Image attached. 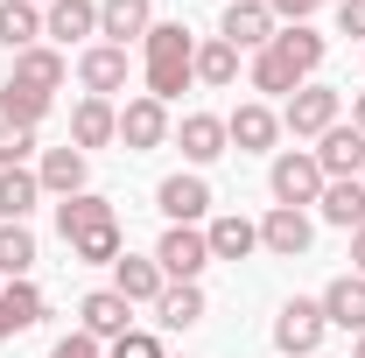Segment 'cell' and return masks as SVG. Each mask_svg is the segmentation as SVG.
Masks as SVG:
<instances>
[{
    "instance_id": "d6986e66",
    "label": "cell",
    "mask_w": 365,
    "mask_h": 358,
    "mask_svg": "<svg viewBox=\"0 0 365 358\" xmlns=\"http://www.w3.org/2000/svg\"><path fill=\"white\" fill-rule=\"evenodd\" d=\"M113 140H120V106H113V98H78V106H71V148L98 155V148H113Z\"/></svg>"
},
{
    "instance_id": "83f0119b",
    "label": "cell",
    "mask_w": 365,
    "mask_h": 358,
    "mask_svg": "<svg viewBox=\"0 0 365 358\" xmlns=\"http://www.w3.org/2000/svg\"><path fill=\"white\" fill-rule=\"evenodd\" d=\"M49 106H56V91L14 85V78L0 85V120H7V127H29V134H36V127H43V120H49Z\"/></svg>"
},
{
    "instance_id": "1f68e13d",
    "label": "cell",
    "mask_w": 365,
    "mask_h": 358,
    "mask_svg": "<svg viewBox=\"0 0 365 358\" xmlns=\"http://www.w3.org/2000/svg\"><path fill=\"white\" fill-rule=\"evenodd\" d=\"M29 274H36V232L0 225V281H29Z\"/></svg>"
},
{
    "instance_id": "d590c367",
    "label": "cell",
    "mask_w": 365,
    "mask_h": 358,
    "mask_svg": "<svg viewBox=\"0 0 365 358\" xmlns=\"http://www.w3.org/2000/svg\"><path fill=\"white\" fill-rule=\"evenodd\" d=\"M29 155H36V134L0 120V169H29Z\"/></svg>"
},
{
    "instance_id": "7bdbcfd3",
    "label": "cell",
    "mask_w": 365,
    "mask_h": 358,
    "mask_svg": "<svg viewBox=\"0 0 365 358\" xmlns=\"http://www.w3.org/2000/svg\"><path fill=\"white\" fill-rule=\"evenodd\" d=\"M29 7H49V0H29Z\"/></svg>"
},
{
    "instance_id": "7a4b0ae2",
    "label": "cell",
    "mask_w": 365,
    "mask_h": 358,
    "mask_svg": "<svg viewBox=\"0 0 365 358\" xmlns=\"http://www.w3.org/2000/svg\"><path fill=\"white\" fill-rule=\"evenodd\" d=\"M337 120H344V91L323 85V78H309L302 91L281 98V134H295V140H323Z\"/></svg>"
},
{
    "instance_id": "ffe728a7",
    "label": "cell",
    "mask_w": 365,
    "mask_h": 358,
    "mask_svg": "<svg viewBox=\"0 0 365 358\" xmlns=\"http://www.w3.org/2000/svg\"><path fill=\"white\" fill-rule=\"evenodd\" d=\"M91 176V155L85 148H43L36 155V183H43V197H78Z\"/></svg>"
},
{
    "instance_id": "5b68a950",
    "label": "cell",
    "mask_w": 365,
    "mask_h": 358,
    "mask_svg": "<svg viewBox=\"0 0 365 358\" xmlns=\"http://www.w3.org/2000/svg\"><path fill=\"white\" fill-rule=\"evenodd\" d=\"M169 134H176V120H169L162 98L134 91V98L120 106V140H127V155H155V148H169Z\"/></svg>"
},
{
    "instance_id": "44dd1931",
    "label": "cell",
    "mask_w": 365,
    "mask_h": 358,
    "mask_svg": "<svg viewBox=\"0 0 365 358\" xmlns=\"http://www.w3.org/2000/svg\"><path fill=\"white\" fill-rule=\"evenodd\" d=\"M274 56H281V63H288V71L309 85V78L323 71V56H330V36H317L309 21H295V29H274Z\"/></svg>"
},
{
    "instance_id": "60d3db41",
    "label": "cell",
    "mask_w": 365,
    "mask_h": 358,
    "mask_svg": "<svg viewBox=\"0 0 365 358\" xmlns=\"http://www.w3.org/2000/svg\"><path fill=\"white\" fill-rule=\"evenodd\" d=\"M351 127H359V134H365V91H359V98H351Z\"/></svg>"
},
{
    "instance_id": "e575fe53",
    "label": "cell",
    "mask_w": 365,
    "mask_h": 358,
    "mask_svg": "<svg viewBox=\"0 0 365 358\" xmlns=\"http://www.w3.org/2000/svg\"><path fill=\"white\" fill-rule=\"evenodd\" d=\"M106 358H169L162 352V330H127V337H113V344H106Z\"/></svg>"
},
{
    "instance_id": "4fadbf2b",
    "label": "cell",
    "mask_w": 365,
    "mask_h": 358,
    "mask_svg": "<svg viewBox=\"0 0 365 358\" xmlns=\"http://www.w3.org/2000/svg\"><path fill=\"white\" fill-rule=\"evenodd\" d=\"M162 288H169V274H162L155 253H120V260H113V295H127L134 310H155Z\"/></svg>"
},
{
    "instance_id": "ba28073f",
    "label": "cell",
    "mask_w": 365,
    "mask_h": 358,
    "mask_svg": "<svg viewBox=\"0 0 365 358\" xmlns=\"http://www.w3.org/2000/svg\"><path fill=\"white\" fill-rule=\"evenodd\" d=\"M155 204H162V218H169V225H211V183H204V169H176V176H162Z\"/></svg>"
},
{
    "instance_id": "74e56055",
    "label": "cell",
    "mask_w": 365,
    "mask_h": 358,
    "mask_svg": "<svg viewBox=\"0 0 365 358\" xmlns=\"http://www.w3.org/2000/svg\"><path fill=\"white\" fill-rule=\"evenodd\" d=\"M274 7V21H281V29H295V21H309V14H317V0H267Z\"/></svg>"
},
{
    "instance_id": "d6a6232c",
    "label": "cell",
    "mask_w": 365,
    "mask_h": 358,
    "mask_svg": "<svg viewBox=\"0 0 365 358\" xmlns=\"http://www.w3.org/2000/svg\"><path fill=\"white\" fill-rule=\"evenodd\" d=\"M246 78H253V91H267V98H288V91H302V78H295V71L274 56V43L260 49L253 63H246Z\"/></svg>"
},
{
    "instance_id": "7402d4cb",
    "label": "cell",
    "mask_w": 365,
    "mask_h": 358,
    "mask_svg": "<svg viewBox=\"0 0 365 358\" xmlns=\"http://www.w3.org/2000/svg\"><path fill=\"white\" fill-rule=\"evenodd\" d=\"M317 302H323V323H330V330H351V337H359L365 330V274H337Z\"/></svg>"
},
{
    "instance_id": "ee69618b",
    "label": "cell",
    "mask_w": 365,
    "mask_h": 358,
    "mask_svg": "<svg viewBox=\"0 0 365 358\" xmlns=\"http://www.w3.org/2000/svg\"><path fill=\"white\" fill-rule=\"evenodd\" d=\"M317 7H323V0H317ZM330 7H337V0H330Z\"/></svg>"
},
{
    "instance_id": "484cf974",
    "label": "cell",
    "mask_w": 365,
    "mask_h": 358,
    "mask_svg": "<svg viewBox=\"0 0 365 358\" xmlns=\"http://www.w3.org/2000/svg\"><path fill=\"white\" fill-rule=\"evenodd\" d=\"M204 239H211V260H246V253H260V225L239 218V211H218V218L204 225Z\"/></svg>"
},
{
    "instance_id": "d4e9b609",
    "label": "cell",
    "mask_w": 365,
    "mask_h": 358,
    "mask_svg": "<svg viewBox=\"0 0 365 358\" xmlns=\"http://www.w3.org/2000/svg\"><path fill=\"white\" fill-rule=\"evenodd\" d=\"M7 78H14V85H36V91H56L63 78H71V56H63L56 43H36V49H21V56H14V71H7Z\"/></svg>"
},
{
    "instance_id": "9a60e30c",
    "label": "cell",
    "mask_w": 365,
    "mask_h": 358,
    "mask_svg": "<svg viewBox=\"0 0 365 358\" xmlns=\"http://www.w3.org/2000/svg\"><path fill=\"white\" fill-rule=\"evenodd\" d=\"M127 49H113V43H91L78 49V85H85V98H113V91H127Z\"/></svg>"
},
{
    "instance_id": "8992f818",
    "label": "cell",
    "mask_w": 365,
    "mask_h": 358,
    "mask_svg": "<svg viewBox=\"0 0 365 358\" xmlns=\"http://www.w3.org/2000/svg\"><path fill=\"white\" fill-rule=\"evenodd\" d=\"M155 260L169 281H204L211 267V239H204V225H169L162 239H155Z\"/></svg>"
},
{
    "instance_id": "4dcf8cb0",
    "label": "cell",
    "mask_w": 365,
    "mask_h": 358,
    "mask_svg": "<svg viewBox=\"0 0 365 358\" xmlns=\"http://www.w3.org/2000/svg\"><path fill=\"white\" fill-rule=\"evenodd\" d=\"M197 85H211V91L239 85V49H232L225 36H204V43H197Z\"/></svg>"
},
{
    "instance_id": "4316f807",
    "label": "cell",
    "mask_w": 365,
    "mask_h": 358,
    "mask_svg": "<svg viewBox=\"0 0 365 358\" xmlns=\"http://www.w3.org/2000/svg\"><path fill=\"white\" fill-rule=\"evenodd\" d=\"M204 316H211L204 281H169L162 302H155V323H162V330H190V323H204Z\"/></svg>"
},
{
    "instance_id": "30bf717a",
    "label": "cell",
    "mask_w": 365,
    "mask_h": 358,
    "mask_svg": "<svg viewBox=\"0 0 365 358\" xmlns=\"http://www.w3.org/2000/svg\"><path fill=\"white\" fill-rule=\"evenodd\" d=\"M43 43H56L71 56V43H98V0H49L43 7Z\"/></svg>"
},
{
    "instance_id": "277c9868",
    "label": "cell",
    "mask_w": 365,
    "mask_h": 358,
    "mask_svg": "<svg viewBox=\"0 0 365 358\" xmlns=\"http://www.w3.org/2000/svg\"><path fill=\"white\" fill-rule=\"evenodd\" d=\"M323 337H330V323H323V302H317V295L281 302V316H274V352H281V358H317Z\"/></svg>"
},
{
    "instance_id": "ac0fdd59",
    "label": "cell",
    "mask_w": 365,
    "mask_h": 358,
    "mask_svg": "<svg viewBox=\"0 0 365 358\" xmlns=\"http://www.w3.org/2000/svg\"><path fill=\"white\" fill-rule=\"evenodd\" d=\"M155 29V0H98V43L127 49V43H148Z\"/></svg>"
},
{
    "instance_id": "8d00e7d4",
    "label": "cell",
    "mask_w": 365,
    "mask_h": 358,
    "mask_svg": "<svg viewBox=\"0 0 365 358\" xmlns=\"http://www.w3.org/2000/svg\"><path fill=\"white\" fill-rule=\"evenodd\" d=\"M49 358H106V344L85 337V330H71V337H56V344H49Z\"/></svg>"
},
{
    "instance_id": "f1b7e54d",
    "label": "cell",
    "mask_w": 365,
    "mask_h": 358,
    "mask_svg": "<svg viewBox=\"0 0 365 358\" xmlns=\"http://www.w3.org/2000/svg\"><path fill=\"white\" fill-rule=\"evenodd\" d=\"M43 204L36 169H0V225H29V211Z\"/></svg>"
},
{
    "instance_id": "6da1fadb",
    "label": "cell",
    "mask_w": 365,
    "mask_h": 358,
    "mask_svg": "<svg viewBox=\"0 0 365 358\" xmlns=\"http://www.w3.org/2000/svg\"><path fill=\"white\" fill-rule=\"evenodd\" d=\"M140 78H148V98H182L197 85V36L182 21H155L148 43H140Z\"/></svg>"
},
{
    "instance_id": "836d02e7",
    "label": "cell",
    "mask_w": 365,
    "mask_h": 358,
    "mask_svg": "<svg viewBox=\"0 0 365 358\" xmlns=\"http://www.w3.org/2000/svg\"><path fill=\"white\" fill-rule=\"evenodd\" d=\"M120 253H127V232H120V225H106V232H91V239H71V260H78V267H113Z\"/></svg>"
},
{
    "instance_id": "f35d334b",
    "label": "cell",
    "mask_w": 365,
    "mask_h": 358,
    "mask_svg": "<svg viewBox=\"0 0 365 358\" xmlns=\"http://www.w3.org/2000/svg\"><path fill=\"white\" fill-rule=\"evenodd\" d=\"M337 29H344V36H359V43H365V0H337Z\"/></svg>"
},
{
    "instance_id": "3957f363",
    "label": "cell",
    "mask_w": 365,
    "mask_h": 358,
    "mask_svg": "<svg viewBox=\"0 0 365 358\" xmlns=\"http://www.w3.org/2000/svg\"><path fill=\"white\" fill-rule=\"evenodd\" d=\"M323 183L330 176L317 169L309 148H281V155L267 162V190H274V204H288V211H309V204L323 197Z\"/></svg>"
},
{
    "instance_id": "5bb4252c",
    "label": "cell",
    "mask_w": 365,
    "mask_h": 358,
    "mask_svg": "<svg viewBox=\"0 0 365 358\" xmlns=\"http://www.w3.org/2000/svg\"><path fill=\"white\" fill-rule=\"evenodd\" d=\"M78 330L98 337V344H113V337H127V330H134V302H127V295H113V288H91L85 302H78Z\"/></svg>"
},
{
    "instance_id": "52a82bcc",
    "label": "cell",
    "mask_w": 365,
    "mask_h": 358,
    "mask_svg": "<svg viewBox=\"0 0 365 358\" xmlns=\"http://www.w3.org/2000/svg\"><path fill=\"white\" fill-rule=\"evenodd\" d=\"M274 29H281V21H274L267 0H225V14H218V36H225L239 56H260V49L274 43Z\"/></svg>"
},
{
    "instance_id": "f546056e",
    "label": "cell",
    "mask_w": 365,
    "mask_h": 358,
    "mask_svg": "<svg viewBox=\"0 0 365 358\" xmlns=\"http://www.w3.org/2000/svg\"><path fill=\"white\" fill-rule=\"evenodd\" d=\"M43 43V7H29V0H0V49H36Z\"/></svg>"
},
{
    "instance_id": "ab89813d",
    "label": "cell",
    "mask_w": 365,
    "mask_h": 358,
    "mask_svg": "<svg viewBox=\"0 0 365 358\" xmlns=\"http://www.w3.org/2000/svg\"><path fill=\"white\" fill-rule=\"evenodd\" d=\"M351 274H365V225L351 232Z\"/></svg>"
},
{
    "instance_id": "9c48e42d",
    "label": "cell",
    "mask_w": 365,
    "mask_h": 358,
    "mask_svg": "<svg viewBox=\"0 0 365 358\" xmlns=\"http://www.w3.org/2000/svg\"><path fill=\"white\" fill-rule=\"evenodd\" d=\"M225 134L239 155H281L274 140H281V113H274L267 98H246V106H232L225 113Z\"/></svg>"
},
{
    "instance_id": "e0dca14e",
    "label": "cell",
    "mask_w": 365,
    "mask_h": 358,
    "mask_svg": "<svg viewBox=\"0 0 365 358\" xmlns=\"http://www.w3.org/2000/svg\"><path fill=\"white\" fill-rule=\"evenodd\" d=\"M309 155H317V169H323L330 183H344V176H365V134L351 127V120H337V127H330V134H323L317 148H309Z\"/></svg>"
},
{
    "instance_id": "603a6c76",
    "label": "cell",
    "mask_w": 365,
    "mask_h": 358,
    "mask_svg": "<svg viewBox=\"0 0 365 358\" xmlns=\"http://www.w3.org/2000/svg\"><path fill=\"white\" fill-rule=\"evenodd\" d=\"M43 316H49V302H43L36 281H7V288H0V344L21 337V330H36Z\"/></svg>"
},
{
    "instance_id": "2e32d148",
    "label": "cell",
    "mask_w": 365,
    "mask_h": 358,
    "mask_svg": "<svg viewBox=\"0 0 365 358\" xmlns=\"http://www.w3.org/2000/svg\"><path fill=\"white\" fill-rule=\"evenodd\" d=\"M106 225H120L113 197H98V190L56 197V232H63V246H71V239H91V232H106Z\"/></svg>"
},
{
    "instance_id": "f6af8a7d",
    "label": "cell",
    "mask_w": 365,
    "mask_h": 358,
    "mask_svg": "<svg viewBox=\"0 0 365 358\" xmlns=\"http://www.w3.org/2000/svg\"><path fill=\"white\" fill-rule=\"evenodd\" d=\"M317 358H323V352H317Z\"/></svg>"
},
{
    "instance_id": "b9f144b4",
    "label": "cell",
    "mask_w": 365,
    "mask_h": 358,
    "mask_svg": "<svg viewBox=\"0 0 365 358\" xmlns=\"http://www.w3.org/2000/svg\"><path fill=\"white\" fill-rule=\"evenodd\" d=\"M351 358H365V330H359V337H351Z\"/></svg>"
},
{
    "instance_id": "7c38bea8",
    "label": "cell",
    "mask_w": 365,
    "mask_h": 358,
    "mask_svg": "<svg viewBox=\"0 0 365 358\" xmlns=\"http://www.w3.org/2000/svg\"><path fill=\"white\" fill-rule=\"evenodd\" d=\"M317 246V225H309V211H288V204H274L267 218H260V253H274V260H302Z\"/></svg>"
},
{
    "instance_id": "cb8c5ba5",
    "label": "cell",
    "mask_w": 365,
    "mask_h": 358,
    "mask_svg": "<svg viewBox=\"0 0 365 358\" xmlns=\"http://www.w3.org/2000/svg\"><path fill=\"white\" fill-rule=\"evenodd\" d=\"M317 218H323V225H337V232H359V225H365V176L323 183V197H317Z\"/></svg>"
},
{
    "instance_id": "8fae6325",
    "label": "cell",
    "mask_w": 365,
    "mask_h": 358,
    "mask_svg": "<svg viewBox=\"0 0 365 358\" xmlns=\"http://www.w3.org/2000/svg\"><path fill=\"white\" fill-rule=\"evenodd\" d=\"M182 148V162L190 169H204V162H218V155H232V134H225V113H182L176 134H169Z\"/></svg>"
}]
</instances>
